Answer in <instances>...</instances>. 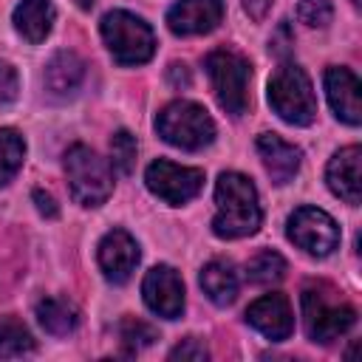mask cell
I'll return each mask as SVG.
<instances>
[{"label": "cell", "mask_w": 362, "mask_h": 362, "mask_svg": "<svg viewBox=\"0 0 362 362\" xmlns=\"http://www.w3.org/2000/svg\"><path fill=\"white\" fill-rule=\"evenodd\" d=\"M359 161H362V147L359 144H348L342 150H337L328 161L325 170V181L328 189L342 198L345 204H359L362 198V173H359Z\"/></svg>", "instance_id": "13"}, {"label": "cell", "mask_w": 362, "mask_h": 362, "mask_svg": "<svg viewBox=\"0 0 362 362\" xmlns=\"http://www.w3.org/2000/svg\"><path fill=\"white\" fill-rule=\"evenodd\" d=\"M170 76H173V85H189V74H187V65H178V62H173V65H170Z\"/></svg>", "instance_id": "31"}, {"label": "cell", "mask_w": 362, "mask_h": 362, "mask_svg": "<svg viewBox=\"0 0 362 362\" xmlns=\"http://www.w3.org/2000/svg\"><path fill=\"white\" fill-rule=\"evenodd\" d=\"M263 223V209L255 184L240 173H221L215 184V218L212 232L218 238L235 240L255 235Z\"/></svg>", "instance_id": "1"}, {"label": "cell", "mask_w": 362, "mask_h": 362, "mask_svg": "<svg viewBox=\"0 0 362 362\" xmlns=\"http://www.w3.org/2000/svg\"><path fill=\"white\" fill-rule=\"evenodd\" d=\"M34 354V337L17 320L0 322V359H20Z\"/></svg>", "instance_id": "22"}, {"label": "cell", "mask_w": 362, "mask_h": 362, "mask_svg": "<svg viewBox=\"0 0 362 362\" xmlns=\"http://www.w3.org/2000/svg\"><path fill=\"white\" fill-rule=\"evenodd\" d=\"M141 297L164 320H175L184 311V283L173 266H153L141 280Z\"/></svg>", "instance_id": "10"}, {"label": "cell", "mask_w": 362, "mask_h": 362, "mask_svg": "<svg viewBox=\"0 0 362 362\" xmlns=\"http://www.w3.org/2000/svg\"><path fill=\"white\" fill-rule=\"evenodd\" d=\"M286 235L294 246H300L305 255L328 257L339 246V226L337 221L317 206H300L288 215Z\"/></svg>", "instance_id": "8"}, {"label": "cell", "mask_w": 362, "mask_h": 362, "mask_svg": "<svg viewBox=\"0 0 362 362\" xmlns=\"http://www.w3.org/2000/svg\"><path fill=\"white\" fill-rule=\"evenodd\" d=\"M223 20V0H178L167 11V25L178 37L209 34Z\"/></svg>", "instance_id": "11"}, {"label": "cell", "mask_w": 362, "mask_h": 362, "mask_svg": "<svg viewBox=\"0 0 362 362\" xmlns=\"http://www.w3.org/2000/svg\"><path fill=\"white\" fill-rule=\"evenodd\" d=\"M354 322H356V308L339 300V294L331 286L317 283L303 288V325L308 339L328 345L339 339Z\"/></svg>", "instance_id": "3"}, {"label": "cell", "mask_w": 362, "mask_h": 362, "mask_svg": "<svg viewBox=\"0 0 362 362\" xmlns=\"http://www.w3.org/2000/svg\"><path fill=\"white\" fill-rule=\"evenodd\" d=\"M283 274H286V260H283L277 252H272V249L257 252V255L246 263V277H249L252 283H260V286L277 283Z\"/></svg>", "instance_id": "23"}, {"label": "cell", "mask_w": 362, "mask_h": 362, "mask_svg": "<svg viewBox=\"0 0 362 362\" xmlns=\"http://www.w3.org/2000/svg\"><path fill=\"white\" fill-rule=\"evenodd\" d=\"M158 136L178 147V150H204L215 139V122L212 116L189 99H175L156 116Z\"/></svg>", "instance_id": "5"}, {"label": "cell", "mask_w": 362, "mask_h": 362, "mask_svg": "<svg viewBox=\"0 0 362 362\" xmlns=\"http://www.w3.org/2000/svg\"><path fill=\"white\" fill-rule=\"evenodd\" d=\"M136 153H139L136 136L130 130H116L113 139H110V161H113V167L119 173L130 175L133 167H136Z\"/></svg>", "instance_id": "24"}, {"label": "cell", "mask_w": 362, "mask_h": 362, "mask_svg": "<svg viewBox=\"0 0 362 362\" xmlns=\"http://www.w3.org/2000/svg\"><path fill=\"white\" fill-rule=\"evenodd\" d=\"M25 158V141L14 127H0V187L8 184Z\"/></svg>", "instance_id": "21"}, {"label": "cell", "mask_w": 362, "mask_h": 362, "mask_svg": "<svg viewBox=\"0 0 362 362\" xmlns=\"http://www.w3.org/2000/svg\"><path fill=\"white\" fill-rule=\"evenodd\" d=\"M204 65L218 105L232 116H243L249 107V79H252L249 59L232 48H215L206 54Z\"/></svg>", "instance_id": "4"}, {"label": "cell", "mask_w": 362, "mask_h": 362, "mask_svg": "<svg viewBox=\"0 0 362 362\" xmlns=\"http://www.w3.org/2000/svg\"><path fill=\"white\" fill-rule=\"evenodd\" d=\"M325 96L337 119L345 124H359L362 122V99H359V79L348 68H328L325 71Z\"/></svg>", "instance_id": "15"}, {"label": "cell", "mask_w": 362, "mask_h": 362, "mask_svg": "<svg viewBox=\"0 0 362 362\" xmlns=\"http://www.w3.org/2000/svg\"><path fill=\"white\" fill-rule=\"evenodd\" d=\"M65 175L74 201L82 206H102L113 192L110 164L88 144H74L65 153Z\"/></svg>", "instance_id": "6"}, {"label": "cell", "mask_w": 362, "mask_h": 362, "mask_svg": "<svg viewBox=\"0 0 362 362\" xmlns=\"http://www.w3.org/2000/svg\"><path fill=\"white\" fill-rule=\"evenodd\" d=\"M144 184L164 204L181 206V204L192 201L201 192V187H204V170H198V167H181L175 161L158 158V161H153L147 167Z\"/></svg>", "instance_id": "9"}, {"label": "cell", "mask_w": 362, "mask_h": 362, "mask_svg": "<svg viewBox=\"0 0 362 362\" xmlns=\"http://www.w3.org/2000/svg\"><path fill=\"white\" fill-rule=\"evenodd\" d=\"M54 6L51 0H20L14 8V28L28 42H42L54 25Z\"/></svg>", "instance_id": "17"}, {"label": "cell", "mask_w": 362, "mask_h": 362, "mask_svg": "<svg viewBox=\"0 0 362 362\" xmlns=\"http://www.w3.org/2000/svg\"><path fill=\"white\" fill-rule=\"evenodd\" d=\"M351 3H354V6H359V0H351Z\"/></svg>", "instance_id": "32"}, {"label": "cell", "mask_w": 362, "mask_h": 362, "mask_svg": "<svg viewBox=\"0 0 362 362\" xmlns=\"http://www.w3.org/2000/svg\"><path fill=\"white\" fill-rule=\"evenodd\" d=\"M209 356V351H206V345L201 342V339H184V342H178L173 351H170V359H189V362H204Z\"/></svg>", "instance_id": "28"}, {"label": "cell", "mask_w": 362, "mask_h": 362, "mask_svg": "<svg viewBox=\"0 0 362 362\" xmlns=\"http://www.w3.org/2000/svg\"><path fill=\"white\" fill-rule=\"evenodd\" d=\"M85 62L74 51H59L45 65V88L57 96H68L82 85Z\"/></svg>", "instance_id": "18"}, {"label": "cell", "mask_w": 362, "mask_h": 362, "mask_svg": "<svg viewBox=\"0 0 362 362\" xmlns=\"http://www.w3.org/2000/svg\"><path fill=\"white\" fill-rule=\"evenodd\" d=\"M17 88H20V82H17V71H14L8 62L0 59V107L11 105V102L17 99Z\"/></svg>", "instance_id": "27"}, {"label": "cell", "mask_w": 362, "mask_h": 362, "mask_svg": "<svg viewBox=\"0 0 362 362\" xmlns=\"http://www.w3.org/2000/svg\"><path fill=\"white\" fill-rule=\"evenodd\" d=\"M246 322L272 342H283L294 331L291 305L283 294H263L246 308Z\"/></svg>", "instance_id": "12"}, {"label": "cell", "mask_w": 362, "mask_h": 362, "mask_svg": "<svg viewBox=\"0 0 362 362\" xmlns=\"http://www.w3.org/2000/svg\"><path fill=\"white\" fill-rule=\"evenodd\" d=\"M297 17L308 28H325L334 17V8L328 0H300L297 3Z\"/></svg>", "instance_id": "26"}, {"label": "cell", "mask_w": 362, "mask_h": 362, "mask_svg": "<svg viewBox=\"0 0 362 362\" xmlns=\"http://www.w3.org/2000/svg\"><path fill=\"white\" fill-rule=\"evenodd\" d=\"M272 3H274V0H243V8H246V14H249L252 20H263V17L269 14Z\"/></svg>", "instance_id": "30"}, {"label": "cell", "mask_w": 362, "mask_h": 362, "mask_svg": "<svg viewBox=\"0 0 362 362\" xmlns=\"http://www.w3.org/2000/svg\"><path fill=\"white\" fill-rule=\"evenodd\" d=\"M99 28L107 51L119 65H144L156 54L153 28L130 11H107Z\"/></svg>", "instance_id": "7"}, {"label": "cell", "mask_w": 362, "mask_h": 362, "mask_svg": "<svg viewBox=\"0 0 362 362\" xmlns=\"http://www.w3.org/2000/svg\"><path fill=\"white\" fill-rule=\"evenodd\" d=\"M139 263V243L124 229H110L99 240V266L110 283H127Z\"/></svg>", "instance_id": "14"}, {"label": "cell", "mask_w": 362, "mask_h": 362, "mask_svg": "<svg viewBox=\"0 0 362 362\" xmlns=\"http://www.w3.org/2000/svg\"><path fill=\"white\" fill-rule=\"evenodd\" d=\"M156 331L141 320H124L119 325V342L124 345V354H139L141 348L153 345Z\"/></svg>", "instance_id": "25"}, {"label": "cell", "mask_w": 362, "mask_h": 362, "mask_svg": "<svg viewBox=\"0 0 362 362\" xmlns=\"http://www.w3.org/2000/svg\"><path fill=\"white\" fill-rule=\"evenodd\" d=\"M34 204H37V209H40V215H45V218H57V204H54V198L48 195V192H42V189H34Z\"/></svg>", "instance_id": "29"}, {"label": "cell", "mask_w": 362, "mask_h": 362, "mask_svg": "<svg viewBox=\"0 0 362 362\" xmlns=\"http://www.w3.org/2000/svg\"><path fill=\"white\" fill-rule=\"evenodd\" d=\"M269 105L272 110L294 127H305L317 116V96L308 74L297 62H283L269 79Z\"/></svg>", "instance_id": "2"}, {"label": "cell", "mask_w": 362, "mask_h": 362, "mask_svg": "<svg viewBox=\"0 0 362 362\" xmlns=\"http://www.w3.org/2000/svg\"><path fill=\"white\" fill-rule=\"evenodd\" d=\"M257 153H260L263 167H266V173L272 175L274 184H288L300 170V158H303L300 147L283 141L274 133H260L257 136Z\"/></svg>", "instance_id": "16"}, {"label": "cell", "mask_w": 362, "mask_h": 362, "mask_svg": "<svg viewBox=\"0 0 362 362\" xmlns=\"http://www.w3.org/2000/svg\"><path fill=\"white\" fill-rule=\"evenodd\" d=\"M201 288L215 305H229L238 297L240 280L229 260H209L201 269Z\"/></svg>", "instance_id": "19"}, {"label": "cell", "mask_w": 362, "mask_h": 362, "mask_svg": "<svg viewBox=\"0 0 362 362\" xmlns=\"http://www.w3.org/2000/svg\"><path fill=\"white\" fill-rule=\"evenodd\" d=\"M37 320L48 334L65 337L79 325V311L65 297H45L37 303Z\"/></svg>", "instance_id": "20"}]
</instances>
